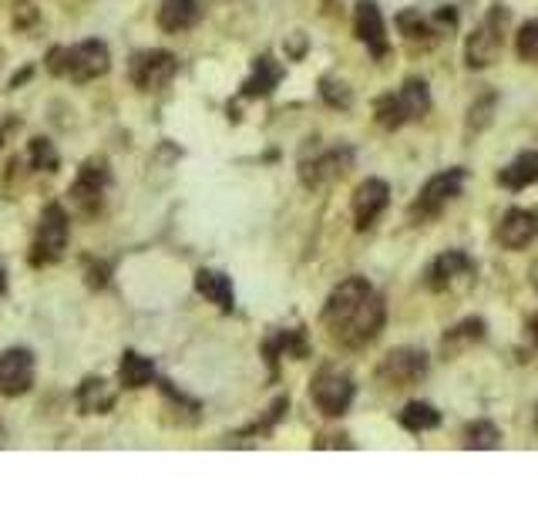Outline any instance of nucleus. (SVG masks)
I'll list each match as a JSON object with an SVG mask.
<instances>
[{"label": "nucleus", "mask_w": 538, "mask_h": 505, "mask_svg": "<svg viewBox=\"0 0 538 505\" xmlns=\"http://www.w3.org/2000/svg\"><path fill=\"white\" fill-rule=\"evenodd\" d=\"M34 384V354L27 347H11L0 354V398H21Z\"/></svg>", "instance_id": "11"}, {"label": "nucleus", "mask_w": 538, "mask_h": 505, "mask_svg": "<svg viewBox=\"0 0 538 505\" xmlns=\"http://www.w3.org/2000/svg\"><path fill=\"white\" fill-rule=\"evenodd\" d=\"M428 378V354L417 347H397L377 364V381L387 388H414Z\"/></svg>", "instance_id": "8"}, {"label": "nucleus", "mask_w": 538, "mask_h": 505, "mask_svg": "<svg viewBox=\"0 0 538 505\" xmlns=\"http://www.w3.org/2000/svg\"><path fill=\"white\" fill-rule=\"evenodd\" d=\"M397 27L411 41H434L458 27V11L454 7H438L434 14H424L421 7H407V11L397 14Z\"/></svg>", "instance_id": "9"}, {"label": "nucleus", "mask_w": 538, "mask_h": 505, "mask_svg": "<svg viewBox=\"0 0 538 505\" xmlns=\"http://www.w3.org/2000/svg\"><path fill=\"white\" fill-rule=\"evenodd\" d=\"M475 277V263L465 250H444L441 256H434V263L428 266V290L434 293H444V290H454L461 280H471Z\"/></svg>", "instance_id": "16"}, {"label": "nucleus", "mask_w": 538, "mask_h": 505, "mask_svg": "<svg viewBox=\"0 0 538 505\" xmlns=\"http://www.w3.org/2000/svg\"><path fill=\"white\" fill-rule=\"evenodd\" d=\"M199 21V0H162L159 7V27L169 34L189 31Z\"/></svg>", "instance_id": "21"}, {"label": "nucleus", "mask_w": 538, "mask_h": 505, "mask_svg": "<svg viewBox=\"0 0 538 505\" xmlns=\"http://www.w3.org/2000/svg\"><path fill=\"white\" fill-rule=\"evenodd\" d=\"M27 159H31V165L37 172H58V149L51 145V139H44V135H37V139H31V145H27Z\"/></svg>", "instance_id": "27"}, {"label": "nucleus", "mask_w": 538, "mask_h": 505, "mask_svg": "<svg viewBox=\"0 0 538 505\" xmlns=\"http://www.w3.org/2000/svg\"><path fill=\"white\" fill-rule=\"evenodd\" d=\"M118 381H122V388H128V391L145 388V384L155 381V364L138 351H125L122 364H118Z\"/></svg>", "instance_id": "23"}, {"label": "nucleus", "mask_w": 538, "mask_h": 505, "mask_svg": "<svg viewBox=\"0 0 538 505\" xmlns=\"http://www.w3.org/2000/svg\"><path fill=\"white\" fill-rule=\"evenodd\" d=\"M320 320L340 347L360 351V347L374 344L380 337L387 320V307L384 297L364 277H350L327 297Z\"/></svg>", "instance_id": "1"}, {"label": "nucleus", "mask_w": 538, "mask_h": 505, "mask_svg": "<svg viewBox=\"0 0 538 505\" xmlns=\"http://www.w3.org/2000/svg\"><path fill=\"white\" fill-rule=\"evenodd\" d=\"M431 112V88L421 78H407L391 95H380L374 101V122L387 132H397L407 122H421Z\"/></svg>", "instance_id": "2"}, {"label": "nucleus", "mask_w": 538, "mask_h": 505, "mask_svg": "<svg viewBox=\"0 0 538 505\" xmlns=\"http://www.w3.org/2000/svg\"><path fill=\"white\" fill-rule=\"evenodd\" d=\"M108 68H111L108 44L95 41V38L81 41V44H71V48H54L48 54V71H51V75L71 78V81H78V85L108 75Z\"/></svg>", "instance_id": "3"}, {"label": "nucleus", "mask_w": 538, "mask_h": 505, "mask_svg": "<svg viewBox=\"0 0 538 505\" xmlns=\"http://www.w3.org/2000/svg\"><path fill=\"white\" fill-rule=\"evenodd\" d=\"M535 182H538V152H522L505 169H498V186L502 189L522 192L528 186H535Z\"/></svg>", "instance_id": "18"}, {"label": "nucleus", "mask_w": 538, "mask_h": 505, "mask_svg": "<svg viewBox=\"0 0 538 505\" xmlns=\"http://www.w3.org/2000/svg\"><path fill=\"white\" fill-rule=\"evenodd\" d=\"M111 404H115V391L108 388L105 378H85L78 388V408L85 411V415H105L111 411Z\"/></svg>", "instance_id": "24"}, {"label": "nucleus", "mask_w": 538, "mask_h": 505, "mask_svg": "<svg viewBox=\"0 0 538 505\" xmlns=\"http://www.w3.org/2000/svg\"><path fill=\"white\" fill-rule=\"evenodd\" d=\"M175 71H179V61H175L172 51H142V54H135V58H132L128 75H132L135 88L162 91L175 78Z\"/></svg>", "instance_id": "10"}, {"label": "nucleus", "mask_w": 538, "mask_h": 505, "mask_svg": "<svg viewBox=\"0 0 538 505\" xmlns=\"http://www.w3.org/2000/svg\"><path fill=\"white\" fill-rule=\"evenodd\" d=\"M465 182H468V169H461V165H454V169H444V172H438V176H431L421 186V192H417V199L411 206V219H414V223H431V219H438L444 209H448L451 202L461 196Z\"/></svg>", "instance_id": "5"}, {"label": "nucleus", "mask_w": 538, "mask_h": 505, "mask_svg": "<svg viewBox=\"0 0 538 505\" xmlns=\"http://www.w3.org/2000/svg\"><path fill=\"white\" fill-rule=\"evenodd\" d=\"M508 41V7L505 4H495L491 11L481 17L475 31L468 34L465 41V64L471 71H481V68H491L498 61Z\"/></svg>", "instance_id": "4"}, {"label": "nucleus", "mask_w": 538, "mask_h": 505, "mask_svg": "<svg viewBox=\"0 0 538 505\" xmlns=\"http://www.w3.org/2000/svg\"><path fill=\"white\" fill-rule=\"evenodd\" d=\"M528 337H532V347L538 351V317H532V324H528Z\"/></svg>", "instance_id": "30"}, {"label": "nucleus", "mask_w": 538, "mask_h": 505, "mask_svg": "<svg viewBox=\"0 0 538 505\" xmlns=\"http://www.w3.org/2000/svg\"><path fill=\"white\" fill-rule=\"evenodd\" d=\"M4 290H7V270L4 263H0V297H4Z\"/></svg>", "instance_id": "31"}, {"label": "nucleus", "mask_w": 538, "mask_h": 505, "mask_svg": "<svg viewBox=\"0 0 538 505\" xmlns=\"http://www.w3.org/2000/svg\"><path fill=\"white\" fill-rule=\"evenodd\" d=\"M320 95L327 98L330 105H340V108H347L350 101H354V98H350V91H347V88L337 85V81H330V78H323V81H320Z\"/></svg>", "instance_id": "29"}, {"label": "nucleus", "mask_w": 538, "mask_h": 505, "mask_svg": "<svg viewBox=\"0 0 538 505\" xmlns=\"http://www.w3.org/2000/svg\"><path fill=\"white\" fill-rule=\"evenodd\" d=\"M485 334H488V327H485V320L481 317H468V320H461V324H454L448 334H444V341H441V351L454 357V354H461L465 347H475L485 341Z\"/></svg>", "instance_id": "22"}, {"label": "nucleus", "mask_w": 538, "mask_h": 505, "mask_svg": "<svg viewBox=\"0 0 538 505\" xmlns=\"http://www.w3.org/2000/svg\"><path fill=\"white\" fill-rule=\"evenodd\" d=\"M310 398H313V404H317L320 415L340 418V415H347L350 404H354L357 384L347 371H340V367H323L310 384Z\"/></svg>", "instance_id": "6"}, {"label": "nucleus", "mask_w": 538, "mask_h": 505, "mask_svg": "<svg viewBox=\"0 0 538 505\" xmlns=\"http://www.w3.org/2000/svg\"><path fill=\"white\" fill-rule=\"evenodd\" d=\"M196 290L206 297L209 303H216L219 310H233L236 307V290L233 280L219 270H199L196 273Z\"/></svg>", "instance_id": "19"}, {"label": "nucleus", "mask_w": 538, "mask_h": 505, "mask_svg": "<svg viewBox=\"0 0 538 505\" xmlns=\"http://www.w3.org/2000/svg\"><path fill=\"white\" fill-rule=\"evenodd\" d=\"M354 31L360 44L370 51L374 61H384L391 54V41H387V27H384V17H380V7L374 0H360L357 11H354Z\"/></svg>", "instance_id": "14"}, {"label": "nucleus", "mask_w": 538, "mask_h": 505, "mask_svg": "<svg viewBox=\"0 0 538 505\" xmlns=\"http://www.w3.org/2000/svg\"><path fill=\"white\" fill-rule=\"evenodd\" d=\"M354 165V149H347V145H337V149H327V152H320L317 159H306L300 165V176L303 182L310 189H323V186H330V182H337L343 172Z\"/></svg>", "instance_id": "15"}, {"label": "nucleus", "mask_w": 538, "mask_h": 505, "mask_svg": "<svg viewBox=\"0 0 538 505\" xmlns=\"http://www.w3.org/2000/svg\"><path fill=\"white\" fill-rule=\"evenodd\" d=\"M397 421H401V428H407L411 435H424V431L441 425V411L428 401H411L401 415H397Z\"/></svg>", "instance_id": "25"}, {"label": "nucleus", "mask_w": 538, "mask_h": 505, "mask_svg": "<svg viewBox=\"0 0 538 505\" xmlns=\"http://www.w3.org/2000/svg\"><path fill=\"white\" fill-rule=\"evenodd\" d=\"M515 51H518V58H522V61L538 64V17H532V21H525L522 27H518Z\"/></svg>", "instance_id": "28"}, {"label": "nucleus", "mask_w": 538, "mask_h": 505, "mask_svg": "<svg viewBox=\"0 0 538 505\" xmlns=\"http://www.w3.org/2000/svg\"><path fill=\"white\" fill-rule=\"evenodd\" d=\"M0 145H4V132H0Z\"/></svg>", "instance_id": "33"}, {"label": "nucleus", "mask_w": 538, "mask_h": 505, "mask_svg": "<svg viewBox=\"0 0 538 505\" xmlns=\"http://www.w3.org/2000/svg\"><path fill=\"white\" fill-rule=\"evenodd\" d=\"M535 428H538V408H535Z\"/></svg>", "instance_id": "32"}, {"label": "nucleus", "mask_w": 538, "mask_h": 505, "mask_svg": "<svg viewBox=\"0 0 538 505\" xmlns=\"http://www.w3.org/2000/svg\"><path fill=\"white\" fill-rule=\"evenodd\" d=\"M498 445H502V431L495 421H471L465 428V448H471V452H485V448Z\"/></svg>", "instance_id": "26"}, {"label": "nucleus", "mask_w": 538, "mask_h": 505, "mask_svg": "<svg viewBox=\"0 0 538 505\" xmlns=\"http://www.w3.org/2000/svg\"><path fill=\"white\" fill-rule=\"evenodd\" d=\"M68 233H71V223H68V213H64L61 202L44 206L41 223H37L34 246H31V263L34 266L58 263L64 256V250H68Z\"/></svg>", "instance_id": "7"}, {"label": "nucleus", "mask_w": 538, "mask_h": 505, "mask_svg": "<svg viewBox=\"0 0 538 505\" xmlns=\"http://www.w3.org/2000/svg\"><path fill=\"white\" fill-rule=\"evenodd\" d=\"M498 243L505 250H525L528 243L538 236V213L535 209H522V206H512L502 213V223L495 229Z\"/></svg>", "instance_id": "17"}, {"label": "nucleus", "mask_w": 538, "mask_h": 505, "mask_svg": "<svg viewBox=\"0 0 538 505\" xmlns=\"http://www.w3.org/2000/svg\"><path fill=\"white\" fill-rule=\"evenodd\" d=\"M105 189H108V165L91 159L78 169V176L71 182V202L81 209V213H98L101 209V199H105Z\"/></svg>", "instance_id": "12"}, {"label": "nucleus", "mask_w": 538, "mask_h": 505, "mask_svg": "<svg viewBox=\"0 0 538 505\" xmlns=\"http://www.w3.org/2000/svg\"><path fill=\"white\" fill-rule=\"evenodd\" d=\"M387 202H391V186L384 179H364L354 189V199H350V213H354V226L360 233H367L370 226L384 216Z\"/></svg>", "instance_id": "13"}, {"label": "nucleus", "mask_w": 538, "mask_h": 505, "mask_svg": "<svg viewBox=\"0 0 538 505\" xmlns=\"http://www.w3.org/2000/svg\"><path fill=\"white\" fill-rule=\"evenodd\" d=\"M280 81H283V64H276L269 54H263V58H256L253 64V75L246 78L243 98H266Z\"/></svg>", "instance_id": "20"}]
</instances>
